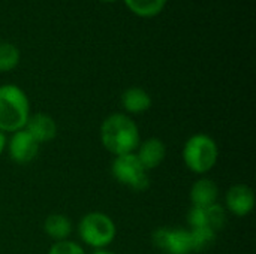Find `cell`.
<instances>
[{"label":"cell","instance_id":"6","mask_svg":"<svg viewBox=\"0 0 256 254\" xmlns=\"http://www.w3.org/2000/svg\"><path fill=\"white\" fill-rule=\"evenodd\" d=\"M153 243L170 254H189L194 252L190 232L184 229H158L153 235Z\"/></svg>","mask_w":256,"mask_h":254},{"label":"cell","instance_id":"2","mask_svg":"<svg viewBox=\"0 0 256 254\" xmlns=\"http://www.w3.org/2000/svg\"><path fill=\"white\" fill-rule=\"evenodd\" d=\"M28 120V99L16 85L0 87V132H18Z\"/></svg>","mask_w":256,"mask_h":254},{"label":"cell","instance_id":"4","mask_svg":"<svg viewBox=\"0 0 256 254\" xmlns=\"http://www.w3.org/2000/svg\"><path fill=\"white\" fill-rule=\"evenodd\" d=\"M81 240L92 247H105L116 237L112 220L102 213H92L82 217L80 223Z\"/></svg>","mask_w":256,"mask_h":254},{"label":"cell","instance_id":"12","mask_svg":"<svg viewBox=\"0 0 256 254\" xmlns=\"http://www.w3.org/2000/svg\"><path fill=\"white\" fill-rule=\"evenodd\" d=\"M122 103H123L126 111L134 112V114H140V112L147 111L152 106V99L146 90L138 88V87H132L123 93Z\"/></svg>","mask_w":256,"mask_h":254},{"label":"cell","instance_id":"9","mask_svg":"<svg viewBox=\"0 0 256 254\" xmlns=\"http://www.w3.org/2000/svg\"><path fill=\"white\" fill-rule=\"evenodd\" d=\"M27 126V133L39 144V142H46L51 141L56 136L57 127L56 123L51 117L45 114H36L30 117L26 123Z\"/></svg>","mask_w":256,"mask_h":254},{"label":"cell","instance_id":"20","mask_svg":"<svg viewBox=\"0 0 256 254\" xmlns=\"http://www.w3.org/2000/svg\"><path fill=\"white\" fill-rule=\"evenodd\" d=\"M94 254H112V253H108V252H98V253Z\"/></svg>","mask_w":256,"mask_h":254},{"label":"cell","instance_id":"19","mask_svg":"<svg viewBox=\"0 0 256 254\" xmlns=\"http://www.w3.org/2000/svg\"><path fill=\"white\" fill-rule=\"evenodd\" d=\"M100 1H105V3H114V1H117V0H100Z\"/></svg>","mask_w":256,"mask_h":254},{"label":"cell","instance_id":"17","mask_svg":"<svg viewBox=\"0 0 256 254\" xmlns=\"http://www.w3.org/2000/svg\"><path fill=\"white\" fill-rule=\"evenodd\" d=\"M48 254H84V250L78 244H75V243L58 241V243H56L50 249V253Z\"/></svg>","mask_w":256,"mask_h":254},{"label":"cell","instance_id":"7","mask_svg":"<svg viewBox=\"0 0 256 254\" xmlns=\"http://www.w3.org/2000/svg\"><path fill=\"white\" fill-rule=\"evenodd\" d=\"M38 150H39L38 142L26 130L15 132L9 144V154L12 160L16 163H27L33 160L38 154Z\"/></svg>","mask_w":256,"mask_h":254},{"label":"cell","instance_id":"5","mask_svg":"<svg viewBox=\"0 0 256 254\" xmlns=\"http://www.w3.org/2000/svg\"><path fill=\"white\" fill-rule=\"evenodd\" d=\"M112 174L117 178V181L135 190H146L148 187L146 169L135 154L117 156V159L112 163Z\"/></svg>","mask_w":256,"mask_h":254},{"label":"cell","instance_id":"10","mask_svg":"<svg viewBox=\"0 0 256 254\" xmlns=\"http://www.w3.org/2000/svg\"><path fill=\"white\" fill-rule=\"evenodd\" d=\"M165 145L162 141L159 139H148L146 141L141 147H140V153H138V160L140 163L144 166V169H154L156 166H159L162 163V160L165 159Z\"/></svg>","mask_w":256,"mask_h":254},{"label":"cell","instance_id":"15","mask_svg":"<svg viewBox=\"0 0 256 254\" xmlns=\"http://www.w3.org/2000/svg\"><path fill=\"white\" fill-rule=\"evenodd\" d=\"M20 63V49L9 42L0 43V72H8Z\"/></svg>","mask_w":256,"mask_h":254},{"label":"cell","instance_id":"11","mask_svg":"<svg viewBox=\"0 0 256 254\" xmlns=\"http://www.w3.org/2000/svg\"><path fill=\"white\" fill-rule=\"evenodd\" d=\"M190 199L194 207H212L218 199V187L210 180H200L190 190Z\"/></svg>","mask_w":256,"mask_h":254},{"label":"cell","instance_id":"14","mask_svg":"<svg viewBox=\"0 0 256 254\" xmlns=\"http://www.w3.org/2000/svg\"><path fill=\"white\" fill-rule=\"evenodd\" d=\"M70 231H72V225L66 216L52 214L45 220V232L54 240L63 241L64 238L69 237Z\"/></svg>","mask_w":256,"mask_h":254},{"label":"cell","instance_id":"16","mask_svg":"<svg viewBox=\"0 0 256 254\" xmlns=\"http://www.w3.org/2000/svg\"><path fill=\"white\" fill-rule=\"evenodd\" d=\"M194 250L201 252L210 247L216 240V232L210 228H194L190 232Z\"/></svg>","mask_w":256,"mask_h":254},{"label":"cell","instance_id":"18","mask_svg":"<svg viewBox=\"0 0 256 254\" xmlns=\"http://www.w3.org/2000/svg\"><path fill=\"white\" fill-rule=\"evenodd\" d=\"M4 144H6V138H4L3 132H0V154H2V151L4 148Z\"/></svg>","mask_w":256,"mask_h":254},{"label":"cell","instance_id":"8","mask_svg":"<svg viewBox=\"0 0 256 254\" xmlns=\"http://www.w3.org/2000/svg\"><path fill=\"white\" fill-rule=\"evenodd\" d=\"M226 205L231 213L238 217L248 216L255 205V195L250 187L238 184L228 190L226 195Z\"/></svg>","mask_w":256,"mask_h":254},{"label":"cell","instance_id":"1","mask_svg":"<svg viewBox=\"0 0 256 254\" xmlns=\"http://www.w3.org/2000/svg\"><path fill=\"white\" fill-rule=\"evenodd\" d=\"M100 138L105 148L116 156L132 154L140 144L136 124L124 114L110 115L102 124Z\"/></svg>","mask_w":256,"mask_h":254},{"label":"cell","instance_id":"3","mask_svg":"<svg viewBox=\"0 0 256 254\" xmlns=\"http://www.w3.org/2000/svg\"><path fill=\"white\" fill-rule=\"evenodd\" d=\"M183 159L190 171L196 174L208 172L218 160V147L207 135H195L186 142Z\"/></svg>","mask_w":256,"mask_h":254},{"label":"cell","instance_id":"13","mask_svg":"<svg viewBox=\"0 0 256 254\" xmlns=\"http://www.w3.org/2000/svg\"><path fill=\"white\" fill-rule=\"evenodd\" d=\"M123 1L132 13L141 18H152L164 10L168 0H123Z\"/></svg>","mask_w":256,"mask_h":254}]
</instances>
